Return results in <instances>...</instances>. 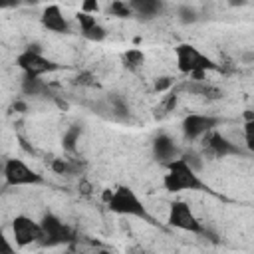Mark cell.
Here are the masks:
<instances>
[{
    "label": "cell",
    "mask_w": 254,
    "mask_h": 254,
    "mask_svg": "<svg viewBox=\"0 0 254 254\" xmlns=\"http://www.w3.org/2000/svg\"><path fill=\"white\" fill-rule=\"evenodd\" d=\"M200 151L204 157H210V159H226V157H244L246 155L240 145H236L234 141H230L226 135H222L216 129L208 131L200 139Z\"/></svg>",
    "instance_id": "7"
},
{
    "label": "cell",
    "mask_w": 254,
    "mask_h": 254,
    "mask_svg": "<svg viewBox=\"0 0 254 254\" xmlns=\"http://www.w3.org/2000/svg\"><path fill=\"white\" fill-rule=\"evenodd\" d=\"M151 151H153V159L161 165H167L171 163L173 159L181 157V149L177 145V141L169 135V133H157L153 137V143H151Z\"/></svg>",
    "instance_id": "12"
},
{
    "label": "cell",
    "mask_w": 254,
    "mask_h": 254,
    "mask_svg": "<svg viewBox=\"0 0 254 254\" xmlns=\"http://www.w3.org/2000/svg\"><path fill=\"white\" fill-rule=\"evenodd\" d=\"M240 62L244 65H254V50H244L240 54Z\"/></svg>",
    "instance_id": "28"
},
{
    "label": "cell",
    "mask_w": 254,
    "mask_h": 254,
    "mask_svg": "<svg viewBox=\"0 0 254 254\" xmlns=\"http://www.w3.org/2000/svg\"><path fill=\"white\" fill-rule=\"evenodd\" d=\"M12 238L18 248H26L30 244H42L44 240L42 224L28 214H16L12 218Z\"/></svg>",
    "instance_id": "10"
},
{
    "label": "cell",
    "mask_w": 254,
    "mask_h": 254,
    "mask_svg": "<svg viewBox=\"0 0 254 254\" xmlns=\"http://www.w3.org/2000/svg\"><path fill=\"white\" fill-rule=\"evenodd\" d=\"M75 85H81V87H93L95 85V75L91 71H79L73 79Z\"/></svg>",
    "instance_id": "25"
},
{
    "label": "cell",
    "mask_w": 254,
    "mask_h": 254,
    "mask_svg": "<svg viewBox=\"0 0 254 254\" xmlns=\"http://www.w3.org/2000/svg\"><path fill=\"white\" fill-rule=\"evenodd\" d=\"M20 89H22L24 95H30V97H54L52 85L44 79V75H28V73H22Z\"/></svg>",
    "instance_id": "14"
},
{
    "label": "cell",
    "mask_w": 254,
    "mask_h": 254,
    "mask_svg": "<svg viewBox=\"0 0 254 254\" xmlns=\"http://www.w3.org/2000/svg\"><path fill=\"white\" fill-rule=\"evenodd\" d=\"M24 2L22 0H0V8L2 10H12V8H20Z\"/></svg>",
    "instance_id": "29"
},
{
    "label": "cell",
    "mask_w": 254,
    "mask_h": 254,
    "mask_svg": "<svg viewBox=\"0 0 254 254\" xmlns=\"http://www.w3.org/2000/svg\"><path fill=\"white\" fill-rule=\"evenodd\" d=\"M224 119L212 113H189L181 121V131L187 141H200L208 131L216 129Z\"/></svg>",
    "instance_id": "9"
},
{
    "label": "cell",
    "mask_w": 254,
    "mask_h": 254,
    "mask_svg": "<svg viewBox=\"0 0 254 254\" xmlns=\"http://www.w3.org/2000/svg\"><path fill=\"white\" fill-rule=\"evenodd\" d=\"M79 10L85 12V14H99L101 4H99V0H81V8Z\"/></svg>",
    "instance_id": "26"
},
{
    "label": "cell",
    "mask_w": 254,
    "mask_h": 254,
    "mask_svg": "<svg viewBox=\"0 0 254 254\" xmlns=\"http://www.w3.org/2000/svg\"><path fill=\"white\" fill-rule=\"evenodd\" d=\"M40 22L52 34H71V22L67 20V16L64 14V10L58 4L44 6V10L40 14Z\"/></svg>",
    "instance_id": "11"
},
{
    "label": "cell",
    "mask_w": 254,
    "mask_h": 254,
    "mask_svg": "<svg viewBox=\"0 0 254 254\" xmlns=\"http://www.w3.org/2000/svg\"><path fill=\"white\" fill-rule=\"evenodd\" d=\"M141 20H153L165 12V0H127Z\"/></svg>",
    "instance_id": "15"
},
{
    "label": "cell",
    "mask_w": 254,
    "mask_h": 254,
    "mask_svg": "<svg viewBox=\"0 0 254 254\" xmlns=\"http://www.w3.org/2000/svg\"><path fill=\"white\" fill-rule=\"evenodd\" d=\"M167 173L163 177V189L171 194L177 192H210L214 194V190L200 179L198 171L181 155L177 159H173L171 163L165 165Z\"/></svg>",
    "instance_id": "1"
},
{
    "label": "cell",
    "mask_w": 254,
    "mask_h": 254,
    "mask_svg": "<svg viewBox=\"0 0 254 254\" xmlns=\"http://www.w3.org/2000/svg\"><path fill=\"white\" fill-rule=\"evenodd\" d=\"M107 111L113 119L117 121H127L131 117V109H129V103L123 95L119 93H109L107 97Z\"/></svg>",
    "instance_id": "16"
},
{
    "label": "cell",
    "mask_w": 254,
    "mask_h": 254,
    "mask_svg": "<svg viewBox=\"0 0 254 254\" xmlns=\"http://www.w3.org/2000/svg\"><path fill=\"white\" fill-rule=\"evenodd\" d=\"M79 192H81V194H89V192H91V185H89L85 179L79 181Z\"/></svg>",
    "instance_id": "32"
},
{
    "label": "cell",
    "mask_w": 254,
    "mask_h": 254,
    "mask_svg": "<svg viewBox=\"0 0 254 254\" xmlns=\"http://www.w3.org/2000/svg\"><path fill=\"white\" fill-rule=\"evenodd\" d=\"M75 20H77L79 32H81V36H83L85 40L99 44V42H103V40L107 38V30H105V26L95 18V14H85V12L79 10V12L75 14Z\"/></svg>",
    "instance_id": "13"
},
{
    "label": "cell",
    "mask_w": 254,
    "mask_h": 254,
    "mask_svg": "<svg viewBox=\"0 0 254 254\" xmlns=\"http://www.w3.org/2000/svg\"><path fill=\"white\" fill-rule=\"evenodd\" d=\"M12 109L18 111V113H26V111H28V105H26L22 99H16V101L12 103Z\"/></svg>",
    "instance_id": "31"
},
{
    "label": "cell",
    "mask_w": 254,
    "mask_h": 254,
    "mask_svg": "<svg viewBox=\"0 0 254 254\" xmlns=\"http://www.w3.org/2000/svg\"><path fill=\"white\" fill-rule=\"evenodd\" d=\"M183 157H185V159H187V161H189L196 171H200V169H202V161H200L202 157H200L198 153H194V151H187Z\"/></svg>",
    "instance_id": "27"
},
{
    "label": "cell",
    "mask_w": 254,
    "mask_h": 254,
    "mask_svg": "<svg viewBox=\"0 0 254 254\" xmlns=\"http://www.w3.org/2000/svg\"><path fill=\"white\" fill-rule=\"evenodd\" d=\"M177 101H179V95L177 93L175 95H169L167 101H165V111H173L177 107Z\"/></svg>",
    "instance_id": "30"
},
{
    "label": "cell",
    "mask_w": 254,
    "mask_h": 254,
    "mask_svg": "<svg viewBox=\"0 0 254 254\" xmlns=\"http://www.w3.org/2000/svg\"><path fill=\"white\" fill-rule=\"evenodd\" d=\"M177 20L183 24V26H190V24H196L200 20L198 16V10L190 4H181L177 8Z\"/></svg>",
    "instance_id": "20"
},
{
    "label": "cell",
    "mask_w": 254,
    "mask_h": 254,
    "mask_svg": "<svg viewBox=\"0 0 254 254\" xmlns=\"http://www.w3.org/2000/svg\"><path fill=\"white\" fill-rule=\"evenodd\" d=\"M50 169L56 175H77L79 173V165L73 163L71 159H54L50 163Z\"/></svg>",
    "instance_id": "21"
},
{
    "label": "cell",
    "mask_w": 254,
    "mask_h": 254,
    "mask_svg": "<svg viewBox=\"0 0 254 254\" xmlns=\"http://www.w3.org/2000/svg\"><path fill=\"white\" fill-rule=\"evenodd\" d=\"M107 12H109L111 16H115V18H121V20L135 16V12H133L131 4H129V2H125V0H111V2H109V6H107Z\"/></svg>",
    "instance_id": "23"
},
{
    "label": "cell",
    "mask_w": 254,
    "mask_h": 254,
    "mask_svg": "<svg viewBox=\"0 0 254 254\" xmlns=\"http://www.w3.org/2000/svg\"><path fill=\"white\" fill-rule=\"evenodd\" d=\"M22 2H24L26 6H36V4H40L42 0H22Z\"/></svg>",
    "instance_id": "34"
},
{
    "label": "cell",
    "mask_w": 254,
    "mask_h": 254,
    "mask_svg": "<svg viewBox=\"0 0 254 254\" xmlns=\"http://www.w3.org/2000/svg\"><path fill=\"white\" fill-rule=\"evenodd\" d=\"M81 125H71L65 133H64V137H62V147H64V151H67V153H75V149H77V143H79V137H81Z\"/></svg>",
    "instance_id": "19"
},
{
    "label": "cell",
    "mask_w": 254,
    "mask_h": 254,
    "mask_svg": "<svg viewBox=\"0 0 254 254\" xmlns=\"http://www.w3.org/2000/svg\"><path fill=\"white\" fill-rule=\"evenodd\" d=\"M228 4H230V6H244L246 0H228Z\"/></svg>",
    "instance_id": "33"
},
{
    "label": "cell",
    "mask_w": 254,
    "mask_h": 254,
    "mask_svg": "<svg viewBox=\"0 0 254 254\" xmlns=\"http://www.w3.org/2000/svg\"><path fill=\"white\" fill-rule=\"evenodd\" d=\"M244 145L250 153H254V109L244 111Z\"/></svg>",
    "instance_id": "22"
},
{
    "label": "cell",
    "mask_w": 254,
    "mask_h": 254,
    "mask_svg": "<svg viewBox=\"0 0 254 254\" xmlns=\"http://www.w3.org/2000/svg\"><path fill=\"white\" fill-rule=\"evenodd\" d=\"M103 200H105L109 212H115L119 216H133V218H139L143 222L157 224L155 216L147 210L145 202L139 198V194L129 185H117L113 190L105 189Z\"/></svg>",
    "instance_id": "2"
},
{
    "label": "cell",
    "mask_w": 254,
    "mask_h": 254,
    "mask_svg": "<svg viewBox=\"0 0 254 254\" xmlns=\"http://www.w3.org/2000/svg\"><path fill=\"white\" fill-rule=\"evenodd\" d=\"M2 177L6 187H36L46 183L44 177L22 159H6L2 167Z\"/></svg>",
    "instance_id": "6"
},
{
    "label": "cell",
    "mask_w": 254,
    "mask_h": 254,
    "mask_svg": "<svg viewBox=\"0 0 254 254\" xmlns=\"http://www.w3.org/2000/svg\"><path fill=\"white\" fill-rule=\"evenodd\" d=\"M185 89L190 91V93H194V95L206 97V99H222V97H224V91H222L220 87L212 85V83H206V79H204V81H194V79H190L189 83H185Z\"/></svg>",
    "instance_id": "17"
},
{
    "label": "cell",
    "mask_w": 254,
    "mask_h": 254,
    "mask_svg": "<svg viewBox=\"0 0 254 254\" xmlns=\"http://www.w3.org/2000/svg\"><path fill=\"white\" fill-rule=\"evenodd\" d=\"M42 230H44V246H62L75 240V232L54 212H44L40 218Z\"/></svg>",
    "instance_id": "8"
},
{
    "label": "cell",
    "mask_w": 254,
    "mask_h": 254,
    "mask_svg": "<svg viewBox=\"0 0 254 254\" xmlns=\"http://www.w3.org/2000/svg\"><path fill=\"white\" fill-rule=\"evenodd\" d=\"M167 222H169V226H173L177 230L190 232V234H196V236H208V230L204 228L200 218L192 212V208L185 200H173L169 204Z\"/></svg>",
    "instance_id": "5"
},
{
    "label": "cell",
    "mask_w": 254,
    "mask_h": 254,
    "mask_svg": "<svg viewBox=\"0 0 254 254\" xmlns=\"http://www.w3.org/2000/svg\"><path fill=\"white\" fill-rule=\"evenodd\" d=\"M175 60H177V69L194 81H204L206 71L218 69V64L210 56H206L196 46L187 44V42L175 48Z\"/></svg>",
    "instance_id": "3"
},
{
    "label": "cell",
    "mask_w": 254,
    "mask_h": 254,
    "mask_svg": "<svg viewBox=\"0 0 254 254\" xmlns=\"http://www.w3.org/2000/svg\"><path fill=\"white\" fill-rule=\"evenodd\" d=\"M145 54H143V50H139V48H129L127 52H123V56H121V64H123V67L127 69V71H139L143 65H145Z\"/></svg>",
    "instance_id": "18"
},
{
    "label": "cell",
    "mask_w": 254,
    "mask_h": 254,
    "mask_svg": "<svg viewBox=\"0 0 254 254\" xmlns=\"http://www.w3.org/2000/svg\"><path fill=\"white\" fill-rule=\"evenodd\" d=\"M16 65L20 67L22 73H28V75H48V73H54V71L62 69V65L58 62L44 56V52L38 44L26 46L16 56Z\"/></svg>",
    "instance_id": "4"
},
{
    "label": "cell",
    "mask_w": 254,
    "mask_h": 254,
    "mask_svg": "<svg viewBox=\"0 0 254 254\" xmlns=\"http://www.w3.org/2000/svg\"><path fill=\"white\" fill-rule=\"evenodd\" d=\"M173 85H175V77H171V75H161V77L155 79L153 89L159 91V93H163V91H169Z\"/></svg>",
    "instance_id": "24"
}]
</instances>
